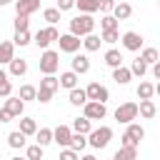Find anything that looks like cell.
Here are the masks:
<instances>
[{"label":"cell","instance_id":"52a82bcc","mask_svg":"<svg viewBox=\"0 0 160 160\" xmlns=\"http://www.w3.org/2000/svg\"><path fill=\"white\" fill-rule=\"evenodd\" d=\"M135 118H138V102H122V105H118V110H115V120L118 122L130 125Z\"/></svg>","mask_w":160,"mask_h":160},{"label":"cell","instance_id":"d590c367","mask_svg":"<svg viewBox=\"0 0 160 160\" xmlns=\"http://www.w3.org/2000/svg\"><path fill=\"white\" fill-rule=\"evenodd\" d=\"M42 150H45V148H40L38 142H35V145H28L25 158H28V160H42Z\"/></svg>","mask_w":160,"mask_h":160},{"label":"cell","instance_id":"9a60e30c","mask_svg":"<svg viewBox=\"0 0 160 160\" xmlns=\"http://www.w3.org/2000/svg\"><path fill=\"white\" fill-rule=\"evenodd\" d=\"M15 58V45L12 40H2L0 42V65H10Z\"/></svg>","mask_w":160,"mask_h":160},{"label":"cell","instance_id":"d6986e66","mask_svg":"<svg viewBox=\"0 0 160 160\" xmlns=\"http://www.w3.org/2000/svg\"><path fill=\"white\" fill-rule=\"evenodd\" d=\"M122 135H128L130 140H135V142L140 145V140L145 138V128H142L140 122H130V125H128V130H125Z\"/></svg>","mask_w":160,"mask_h":160},{"label":"cell","instance_id":"60d3db41","mask_svg":"<svg viewBox=\"0 0 160 160\" xmlns=\"http://www.w3.org/2000/svg\"><path fill=\"white\" fill-rule=\"evenodd\" d=\"M15 32H22V30H28V25H30V20L25 18V15H15Z\"/></svg>","mask_w":160,"mask_h":160},{"label":"cell","instance_id":"f907efd6","mask_svg":"<svg viewBox=\"0 0 160 160\" xmlns=\"http://www.w3.org/2000/svg\"><path fill=\"white\" fill-rule=\"evenodd\" d=\"M80 160H98V158H95V155H82Z\"/></svg>","mask_w":160,"mask_h":160},{"label":"cell","instance_id":"816d5d0a","mask_svg":"<svg viewBox=\"0 0 160 160\" xmlns=\"http://www.w3.org/2000/svg\"><path fill=\"white\" fill-rule=\"evenodd\" d=\"M10 2H12V0H0V8H2V5H10Z\"/></svg>","mask_w":160,"mask_h":160},{"label":"cell","instance_id":"9f6ffc18","mask_svg":"<svg viewBox=\"0 0 160 160\" xmlns=\"http://www.w3.org/2000/svg\"><path fill=\"white\" fill-rule=\"evenodd\" d=\"M120 2H122V0H120Z\"/></svg>","mask_w":160,"mask_h":160},{"label":"cell","instance_id":"f6af8a7d","mask_svg":"<svg viewBox=\"0 0 160 160\" xmlns=\"http://www.w3.org/2000/svg\"><path fill=\"white\" fill-rule=\"evenodd\" d=\"M60 12H68V10H72L75 8V0H58V5H55Z\"/></svg>","mask_w":160,"mask_h":160},{"label":"cell","instance_id":"bcb514c9","mask_svg":"<svg viewBox=\"0 0 160 160\" xmlns=\"http://www.w3.org/2000/svg\"><path fill=\"white\" fill-rule=\"evenodd\" d=\"M120 148H135V150H138V148H140V145H138V142H135V140H130V138H128V135H122V138H120Z\"/></svg>","mask_w":160,"mask_h":160},{"label":"cell","instance_id":"ffe728a7","mask_svg":"<svg viewBox=\"0 0 160 160\" xmlns=\"http://www.w3.org/2000/svg\"><path fill=\"white\" fill-rule=\"evenodd\" d=\"M25 72H28V60L12 58V62H10V75H12V78H22Z\"/></svg>","mask_w":160,"mask_h":160},{"label":"cell","instance_id":"f35d334b","mask_svg":"<svg viewBox=\"0 0 160 160\" xmlns=\"http://www.w3.org/2000/svg\"><path fill=\"white\" fill-rule=\"evenodd\" d=\"M100 30H118V20L112 15H102L100 20Z\"/></svg>","mask_w":160,"mask_h":160},{"label":"cell","instance_id":"7402d4cb","mask_svg":"<svg viewBox=\"0 0 160 160\" xmlns=\"http://www.w3.org/2000/svg\"><path fill=\"white\" fill-rule=\"evenodd\" d=\"M105 65H108V68H112V70H115V68H120V65H122V55H120V50L110 48V50L105 52Z\"/></svg>","mask_w":160,"mask_h":160},{"label":"cell","instance_id":"f546056e","mask_svg":"<svg viewBox=\"0 0 160 160\" xmlns=\"http://www.w3.org/2000/svg\"><path fill=\"white\" fill-rule=\"evenodd\" d=\"M20 132L28 138V135H35L38 132V122L32 118H20Z\"/></svg>","mask_w":160,"mask_h":160},{"label":"cell","instance_id":"f5cc1de1","mask_svg":"<svg viewBox=\"0 0 160 160\" xmlns=\"http://www.w3.org/2000/svg\"><path fill=\"white\" fill-rule=\"evenodd\" d=\"M155 95H160V82H158V85H155Z\"/></svg>","mask_w":160,"mask_h":160},{"label":"cell","instance_id":"7c38bea8","mask_svg":"<svg viewBox=\"0 0 160 160\" xmlns=\"http://www.w3.org/2000/svg\"><path fill=\"white\" fill-rule=\"evenodd\" d=\"M40 10V0H15V15H25L30 18L32 12Z\"/></svg>","mask_w":160,"mask_h":160},{"label":"cell","instance_id":"7bdbcfd3","mask_svg":"<svg viewBox=\"0 0 160 160\" xmlns=\"http://www.w3.org/2000/svg\"><path fill=\"white\" fill-rule=\"evenodd\" d=\"M60 160H80V155L75 150H70V148H62L60 150Z\"/></svg>","mask_w":160,"mask_h":160},{"label":"cell","instance_id":"d6a6232c","mask_svg":"<svg viewBox=\"0 0 160 160\" xmlns=\"http://www.w3.org/2000/svg\"><path fill=\"white\" fill-rule=\"evenodd\" d=\"M88 145V135H80V132H72V138H70V150H75V152H80L82 148Z\"/></svg>","mask_w":160,"mask_h":160},{"label":"cell","instance_id":"7a4b0ae2","mask_svg":"<svg viewBox=\"0 0 160 160\" xmlns=\"http://www.w3.org/2000/svg\"><path fill=\"white\" fill-rule=\"evenodd\" d=\"M112 140V128L110 125H100V128H92L90 135H88V145L95 148V150H102L108 148V142Z\"/></svg>","mask_w":160,"mask_h":160},{"label":"cell","instance_id":"1f68e13d","mask_svg":"<svg viewBox=\"0 0 160 160\" xmlns=\"http://www.w3.org/2000/svg\"><path fill=\"white\" fill-rule=\"evenodd\" d=\"M112 160H138V150L135 148H120V150H115Z\"/></svg>","mask_w":160,"mask_h":160},{"label":"cell","instance_id":"e0dca14e","mask_svg":"<svg viewBox=\"0 0 160 160\" xmlns=\"http://www.w3.org/2000/svg\"><path fill=\"white\" fill-rule=\"evenodd\" d=\"M138 115L145 118V120H152V118L158 115L155 102H152V100H140V102H138Z\"/></svg>","mask_w":160,"mask_h":160},{"label":"cell","instance_id":"ba28073f","mask_svg":"<svg viewBox=\"0 0 160 160\" xmlns=\"http://www.w3.org/2000/svg\"><path fill=\"white\" fill-rule=\"evenodd\" d=\"M120 42H122V48H125V50H130V52H140L145 40H142V35H140V32H135V30H128V32H122Z\"/></svg>","mask_w":160,"mask_h":160},{"label":"cell","instance_id":"9c48e42d","mask_svg":"<svg viewBox=\"0 0 160 160\" xmlns=\"http://www.w3.org/2000/svg\"><path fill=\"white\" fill-rule=\"evenodd\" d=\"M85 95H88V100H95V102H108V100H110L108 88L100 85V82H90V85L85 88Z\"/></svg>","mask_w":160,"mask_h":160},{"label":"cell","instance_id":"6da1fadb","mask_svg":"<svg viewBox=\"0 0 160 160\" xmlns=\"http://www.w3.org/2000/svg\"><path fill=\"white\" fill-rule=\"evenodd\" d=\"M95 30V18L92 15H75L72 20H70V35H75V38H85V35H90Z\"/></svg>","mask_w":160,"mask_h":160},{"label":"cell","instance_id":"4fadbf2b","mask_svg":"<svg viewBox=\"0 0 160 160\" xmlns=\"http://www.w3.org/2000/svg\"><path fill=\"white\" fill-rule=\"evenodd\" d=\"M70 70L75 72V75H85V72H90V58L88 55H72V60H70Z\"/></svg>","mask_w":160,"mask_h":160},{"label":"cell","instance_id":"5bb4252c","mask_svg":"<svg viewBox=\"0 0 160 160\" xmlns=\"http://www.w3.org/2000/svg\"><path fill=\"white\" fill-rule=\"evenodd\" d=\"M2 108H5V110H8L10 115H12V118H22L25 102H22L20 98H12V95H10V98H5V105H2Z\"/></svg>","mask_w":160,"mask_h":160},{"label":"cell","instance_id":"8d00e7d4","mask_svg":"<svg viewBox=\"0 0 160 160\" xmlns=\"http://www.w3.org/2000/svg\"><path fill=\"white\" fill-rule=\"evenodd\" d=\"M42 18H45L50 25H55V22H60V10H58V8H45V10H42Z\"/></svg>","mask_w":160,"mask_h":160},{"label":"cell","instance_id":"603a6c76","mask_svg":"<svg viewBox=\"0 0 160 160\" xmlns=\"http://www.w3.org/2000/svg\"><path fill=\"white\" fill-rule=\"evenodd\" d=\"M135 92H138V98H140V100H152V95H155V85H152V82H148V80H142V82L138 85V90H135Z\"/></svg>","mask_w":160,"mask_h":160},{"label":"cell","instance_id":"277c9868","mask_svg":"<svg viewBox=\"0 0 160 160\" xmlns=\"http://www.w3.org/2000/svg\"><path fill=\"white\" fill-rule=\"evenodd\" d=\"M58 38H60L58 28H55V25H48V28L38 30V32L32 35V42H35L38 48H42V50H50V42H58Z\"/></svg>","mask_w":160,"mask_h":160},{"label":"cell","instance_id":"ac0fdd59","mask_svg":"<svg viewBox=\"0 0 160 160\" xmlns=\"http://www.w3.org/2000/svg\"><path fill=\"white\" fill-rule=\"evenodd\" d=\"M112 80H115L118 85H128V82L132 80V72H130V68H125V65L115 68V70H112Z\"/></svg>","mask_w":160,"mask_h":160},{"label":"cell","instance_id":"3957f363","mask_svg":"<svg viewBox=\"0 0 160 160\" xmlns=\"http://www.w3.org/2000/svg\"><path fill=\"white\" fill-rule=\"evenodd\" d=\"M60 90V80L55 78V75H45L42 80H40V88H38V102H50L52 100V95Z\"/></svg>","mask_w":160,"mask_h":160},{"label":"cell","instance_id":"7dc6e473","mask_svg":"<svg viewBox=\"0 0 160 160\" xmlns=\"http://www.w3.org/2000/svg\"><path fill=\"white\" fill-rule=\"evenodd\" d=\"M10 120H12V115H10L5 108H0V122H10Z\"/></svg>","mask_w":160,"mask_h":160},{"label":"cell","instance_id":"11a10c76","mask_svg":"<svg viewBox=\"0 0 160 160\" xmlns=\"http://www.w3.org/2000/svg\"><path fill=\"white\" fill-rule=\"evenodd\" d=\"M158 5H160V0H158Z\"/></svg>","mask_w":160,"mask_h":160},{"label":"cell","instance_id":"74e56055","mask_svg":"<svg viewBox=\"0 0 160 160\" xmlns=\"http://www.w3.org/2000/svg\"><path fill=\"white\" fill-rule=\"evenodd\" d=\"M130 72H132V75H138V78H142V75L148 72V65H145V62L138 58V60H132V65H130Z\"/></svg>","mask_w":160,"mask_h":160},{"label":"cell","instance_id":"e575fe53","mask_svg":"<svg viewBox=\"0 0 160 160\" xmlns=\"http://www.w3.org/2000/svg\"><path fill=\"white\" fill-rule=\"evenodd\" d=\"M18 98H20L22 102H28V100H35V98H38V88H32V85H22Z\"/></svg>","mask_w":160,"mask_h":160},{"label":"cell","instance_id":"ee69618b","mask_svg":"<svg viewBox=\"0 0 160 160\" xmlns=\"http://www.w3.org/2000/svg\"><path fill=\"white\" fill-rule=\"evenodd\" d=\"M10 95H12V82L10 80L0 82V98H10Z\"/></svg>","mask_w":160,"mask_h":160},{"label":"cell","instance_id":"681fc988","mask_svg":"<svg viewBox=\"0 0 160 160\" xmlns=\"http://www.w3.org/2000/svg\"><path fill=\"white\" fill-rule=\"evenodd\" d=\"M5 80H8V72H5L2 68H0V82H5Z\"/></svg>","mask_w":160,"mask_h":160},{"label":"cell","instance_id":"30bf717a","mask_svg":"<svg viewBox=\"0 0 160 160\" xmlns=\"http://www.w3.org/2000/svg\"><path fill=\"white\" fill-rule=\"evenodd\" d=\"M58 45H60V50H62V52L75 55V52L80 50L82 40H80V38H75V35H70V32H65V35H60V38H58Z\"/></svg>","mask_w":160,"mask_h":160},{"label":"cell","instance_id":"b9f144b4","mask_svg":"<svg viewBox=\"0 0 160 160\" xmlns=\"http://www.w3.org/2000/svg\"><path fill=\"white\" fill-rule=\"evenodd\" d=\"M98 8H100L102 15H110L112 8H115V0H98Z\"/></svg>","mask_w":160,"mask_h":160},{"label":"cell","instance_id":"4dcf8cb0","mask_svg":"<svg viewBox=\"0 0 160 160\" xmlns=\"http://www.w3.org/2000/svg\"><path fill=\"white\" fill-rule=\"evenodd\" d=\"M35 140H38V145H40V148L50 145V142H52V130H50V128H40V130L35 132Z\"/></svg>","mask_w":160,"mask_h":160},{"label":"cell","instance_id":"2e32d148","mask_svg":"<svg viewBox=\"0 0 160 160\" xmlns=\"http://www.w3.org/2000/svg\"><path fill=\"white\" fill-rule=\"evenodd\" d=\"M110 15H112L118 22H120V20H128V18L132 15V5H130V2H125V0H122V2H115V8H112V12H110Z\"/></svg>","mask_w":160,"mask_h":160},{"label":"cell","instance_id":"8992f818","mask_svg":"<svg viewBox=\"0 0 160 160\" xmlns=\"http://www.w3.org/2000/svg\"><path fill=\"white\" fill-rule=\"evenodd\" d=\"M105 115H108V108H105V102L88 100V102L82 105V118H88L90 122H92V120H102Z\"/></svg>","mask_w":160,"mask_h":160},{"label":"cell","instance_id":"83f0119b","mask_svg":"<svg viewBox=\"0 0 160 160\" xmlns=\"http://www.w3.org/2000/svg\"><path fill=\"white\" fill-rule=\"evenodd\" d=\"M140 60H142L145 65H155V62L160 60V52H158L155 48H142V50H140Z\"/></svg>","mask_w":160,"mask_h":160},{"label":"cell","instance_id":"ab89813d","mask_svg":"<svg viewBox=\"0 0 160 160\" xmlns=\"http://www.w3.org/2000/svg\"><path fill=\"white\" fill-rule=\"evenodd\" d=\"M100 40L112 45V42H118V40H120V32H118V30H102V32H100Z\"/></svg>","mask_w":160,"mask_h":160},{"label":"cell","instance_id":"484cf974","mask_svg":"<svg viewBox=\"0 0 160 160\" xmlns=\"http://www.w3.org/2000/svg\"><path fill=\"white\" fill-rule=\"evenodd\" d=\"M75 8H78L82 15H92V12L100 10V8H98V0H75Z\"/></svg>","mask_w":160,"mask_h":160},{"label":"cell","instance_id":"4316f807","mask_svg":"<svg viewBox=\"0 0 160 160\" xmlns=\"http://www.w3.org/2000/svg\"><path fill=\"white\" fill-rule=\"evenodd\" d=\"M100 35H95V32H90V35H85L82 38V48L88 50V52H95V50H100Z\"/></svg>","mask_w":160,"mask_h":160},{"label":"cell","instance_id":"c3c4849f","mask_svg":"<svg viewBox=\"0 0 160 160\" xmlns=\"http://www.w3.org/2000/svg\"><path fill=\"white\" fill-rule=\"evenodd\" d=\"M152 75H155V78H158V80H160V60H158V62H155V65H152Z\"/></svg>","mask_w":160,"mask_h":160},{"label":"cell","instance_id":"44dd1931","mask_svg":"<svg viewBox=\"0 0 160 160\" xmlns=\"http://www.w3.org/2000/svg\"><path fill=\"white\" fill-rule=\"evenodd\" d=\"M78 78L80 75H75L72 70H68V72H60V88H65V90H72V88H78Z\"/></svg>","mask_w":160,"mask_h":160},{"label":"cell","instance_id":"8fae6325","mask_svg":"<svg viewBox=\"0 0 160 160\" xmlns=\"http://www.w3.org/2000/svg\"><path fill=\"white\" fill-rule=\"evenodd\" d=\"M70 138H72V128L70 125H58L52 130V142H58L60 148H70Z\"/></svg>","mask_w":160,"mask_h":160},{"label":"cell","instance_id":"5b68a950","mask_svg":"<svg viewBox=\"0 0 160 160\" xmlns=\"http://www.w3.org/2000/svg\"><path fill=\"white\" fill-rule=\"evenodd\" d=\"M58 65H60V55L55 50H42V55H40V72L42 75H55Z\"/></svg>","mask_w":160,"mask_h":160},{"label":"cell","instance_id":"db71d44e","mask_svg":"<svg viewBox=\"0 0 160 160\" xmlns=\"http://www.w3.org/2000/svg\"><path fill=\"white\" fill-rule=\"evenodd\" d=\"M10 160H28V158H10Z\"/></svg>","mask_w":160,"mask_h":160},{"label":"cell","instance_id":"d4e9b609","mask_svg":"<svg viewBox=\"0 0 160 160\" xmlns=\"http://www.w3.org/2000/svg\"><path fill=\"white\" fill-rule=\"evenodd\" d=\"M92 130V122L88 118H75L72 120V132H80V135H90Z\"/></svg>","mask_w":160,"mask_h":160},{"label":"cell","instance_id":"836d02e7","mask_svg":"<svg viewBox=\"0 0 160 160\" xmlns=\"http://www.w3.org/2000/svg\"><path fill=\"white\" fill-rule=\"evenodd\" d=\"M30 42H32V35H30L28 30L15 32V38H12V45H15V48H25V45H30Z\"/></svg>","mask_w":160,"mask_h":160},{"label":"cell","instance_id":"cb8c5ba5","mask_svg":"<svg viewBox=\"0 0 160 160\" xmlns=\"http://www.w3.org/2000/svg\"><path fill=\"white\" fill-rule=\"evenodd\" d=\"M68 100H70V105L82 108V105L88 102V95H85V90H82V88H72V90H70V95H68Z\"/></svg>","mask_w":160,"mask_h":160},{"label":"cell","instance_id":"f1b7e54d","mask_svg":"<svg viewBox=\"0 0 160 160\" xmlns=\"http://www.w3.org/2000/svg\"><path fill=\"white\" fill-rule=\"evenodd\" d=\"M8 145H10L12 150H22V148H25V135H22L20 130H12V132L8 135Z\"/></svg>","mask_w":160,"mask_h":160}]
</instances>
